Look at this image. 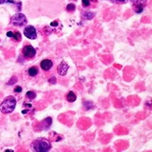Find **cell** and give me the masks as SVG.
<instances>
[{"instance_id": "cell-4", "label": "cell", "mask_w": 152, "mask_h": 152, "mask_svg": "<svg viewBox=\"0 0 152 152\" xmlns=\"http://www.w3.org/2000/svg\"><path fill=\"white\" fill-rule=\"evenodd\" d=\"M23 35H26L27 38L29 39H36L37 38V31H36L35 27L32 25L26 26L23 29Z\"/></svg>"}, {"instance_id": "cell-15", "label": "cell", "mask_w": 152, "mask_h": 152, "mask_svg": "<svg viewBox=\"0 0 152 152\" xmlns=\"http://www.w3.org/2000/svg\"><path fill=\"white\" fill-rule=\"evenodd\" d=\"M26 95V97L28 98L29 100H33V99H35V98H36V93H34V91H27Z\"/></svg>"}, {"instance_id": "cell-11", "label": "cell", "mask_w": 152, "mask_h": 152, "mask_svg": "<svg viewBox=\"0 0 152 152\" xmlns=\"http://www.w3.org/2000/svg\"><path fill=\"white\" fill-rule=\"evenodd\" d=\"M8 3H11V4H14L15 5V10L16 11H21L22 10V3L21 2H15V1H12V0H7Z\"/></svg>"}, {"instance_id": "cell-22", "label": "cell", "mask_w": 152, "mask_h": 152, "mask_svg": "<svg viewBox=\"0 0 152 152\" xmlns=\"http://www.w3.org/2000/svg\"><path fill=\"white\" fill-rule=\"evenodd\" d=\"M55 81H57V78H55V77L51 78L49 79V82H50L51 84H55Z\"/></svg>"}, {"instance_id": "cell-5", "label": "cell", "mask_w": 152, "mask_h": 152, "mask_svg": "<svg viewBox=\"0 0 152 152\" xmlns=\"http://www.w3.org/2000/svg\"><path fill=\"white\" fill-rule=\"evenodd\" d=\"M22 52L26 58H33L36 55V50L31 45H26L23 47Z\"/></svg>"}, {"instance_id": "cell-8", "label": "cell", "mask_w": 152, "mask_h": 152, "mask_svg": "<svg viewBox=\"0 0 152 152\" xmlns=\"http://www.w3.org/2000/svg\"><path fill=\"white\" fill-rule=\"evenodd\" d=\"M27 73H28V75L30 76V77H36V76L39 74V70L36 66H32L28 69Z\"/></svg>"}, {"instance_id": "cell-16", "label": "cell", "mask_w": 152, "mask_h": 152, "mask_svg": "<svg viewBox=\"0 0 152 152\" xmlns=\"http://www.w3.org/2000/svg\"><path fill=\"white\" fill-rule=\"evenodd\" d=\"M12 38L14 39L15 41H21V39H22L21 34H20L19 32H15V33H13V37H12Z\"/></svg>"}, {"instance_id": "cell-20", "label": "cell", "mask_w": 152, "mask_h": 152, "mask_svg": "<svg viewBox=\"0 0 152 152\" xmlns=\"http://www.w3.org/2000/svg\"><path fill=\"white\" fill-rule=\"evenodd\" d=\"M112 2L114 3H117V4H122V3H126L128 0H111Z\"/></svg>"}, {"instance_id": "cell-18", "label": "cell", "mask_w": 152, "mask_h": 152, "mask_svg": "<svg viewBox=\"0 0 152 152\" xmlns=\"http://www.w3.org/2000/svg\"><path fill=\"white\" fill-rule=\"evenodd\" d=\"M82 5L84 7H88L91 5L90 0H82Z\"/></svg>"}, {"instance_id": "cell-10", "label": "cell", "mask_w": 152, "mask_h": 152, "mask_svg": "<svg viewBox=\"0 0 152 152\" xmlns=\"http://www.w3.org/2000/svg\"><path fill=\"white\" fill-rule=\"evenodd\" d=\"M67 100H68V102H70V103H73V102L75 101L76 95H75V93H73V91H70V93L67 94Z\"/></svg>"}, {"instance_id": "cell-7", "label": "cell", "mask_w": 152, "mask_h": 152, "mask_svg": "<svg viewBox=\"0 0 152 152\" xmlns=\"http://www.w3.org/2000/svg\"><path fill=\"white\" fill-rule=\"evenodd\" d=\"M41 69L44 70V71L50 70L52 67H53V62H52L51 60H49V59L42 60L41 63Z\"/></svg>"}, {"instance_id": "cell-12", "label": "cell", "mask_w": 152, "mask_h": 152, "mask_svg": "<svg viewBox=\"0 0 152 152\" xmlns=\"http://www.w3.org/2000/svg\"><path fill=\"white\" fill-rule=\"evenodd\" d=\"M133 10L136 13L140 14L141 12H143L144 10V6L142 5H133Z\"/></svg>"}, {"instance_id": "cell-6", "label": "cell", "mask_w": 152, "mask_h": 152, "mask_svg": "<svg viewBox=\"0 0 152 152\" xmlns=\"http://www.w3.org/2000/svg\"><path fill=\"white\" fill-rule=\"evenodd\" d=\"M68 70H69V65L66 62H61L60 65L57 67V72L60 76H65L67 74Z\"/></svg>"}, {"instance_id": "cell-3", "label": "cell", "mask_w": 152, "mask_h": 152, "mask_svg": "<svg viewBox=\"0 0 152 152\" xmlns=\"http://www.w3.org/2000/svg\"><path fill=\"white\" fill-rule=\"evenodd\" d=\"M10 22H11V25L16 26V27H22V26L26 25L27 19H26L25 14H23L21 12H18V13L14 14L12 17H11Z\"/></svg>"}, {"instance_id": "cell-9", "label": "cell", "mask_w": 152, "mask_h": 152, "mask_svg": "<svg viewBox=\"0 0 152 152\" xmlns=\"http://www.w3.org/2000/svg\"><path fill=\"white\" fill-rule=\"evenodd\" d=\"M82 16H83V18L86 20H92L95 17V13L90 12V11H85V12H83Z\"/></svg>"}, {"instance_id": "cell-23", "label": "cell", "mask_w": 152, "mask_h": 152, "mask_svg": "<svg viewBox=\"0 0 152 152\" xmlns=\"http://www.w3.org/2000/svg\"><path fill=\"white\" fill-rule=\"evenodd\" d=\"M7 37H13V33L11 31H9L7 33Z\"/></svg>"}, {"instance_id": "cell-21", "label": "cell", "mask_w": 152, "mask_h": 152, "mask_svg": "<svg viewBox=\"0 0 152 152\" xmlns=\"http://www.w3.org/2000/svg\"><path fill=\"white\" fill-rule=\"evenodd\" d=\"M22 87H20V86H17V87H15V89H14V91L15 93H21L22 91Z\"/></svg>"}, {"instance_id": "cell-14", "label": "cell", "mask_w": 152, "mask_h": 152, "mask_svg": "<svg viewBox=\"0 0 152 152\" xmlns=\"http://www.w3.org/2000/svg\"><path fill=\"white\" fill-rule=\"evenodd\" d=\"M84 107H85V109H91L94 107V105L92 104V102H84Z\"/></svg>"}, {"instance_id": "cell-19", "label": "cell", "mask_w": 152, "mask_h": 152, "mask_svg": "<svg viewBox=\"0 0 152 152\" xmlns=\"http://www.w3.org/2000/svg\"><path fill=\"white\" fill-rule=\"evenodd\" d=\"M16 81H17V78H16V77H13V78H11L9 82H8V84H9V85H12V84H14Z\"/></svg>"}, {"instance_id": "cell-17", "label": "cell", "mask_w": 152, "mask_h": 152, "mask_svg": "<svg viewBox=\"0 0 152 152\" xmlns=\"http://www.w3.org/2000/svg\"><path fill=\"white\" fill-rule=\"evenodd\" d=\"M66 10L67 11H69V12H73V11L75 10V5L74 4H69V5L66 7Z\"/></svg>"}, {"instance_id": "cell-25", "label": "cell", "mask_w": 152, "mask_h": 152, "mask_svg": "<svg viewBox=\"0 0 152 152\" xmlns=\"http://www.w3.org/2000/svg\"><path fill=\"white\" fill-rule=\"evenodd\" d=\"M6 2H7V0H0V5H2V4L6 3Z\"/></svg>"}, {"instance_id": "cell-13", "label": "cell", "mask_w": 152, "mask_h": 152, "mask_svg": "<svg viewBox=\"0 0 152 152\" xmlns=\"http://www.w3.org/2000/svg\"><path fill=\"white\" fill-rule=\"evenodd\" d=\"M130 1L133 4V5H142L144 6L146 3L147 0H130Z\"/></svg>"}, {"instance_id": "cell-2", "label": "cell", "mask_w": 152, "mask_h": 152, "mask_svg": "<svg viewBox=\"0 0 152 152\" xmlns=\"http://www.w3.org/2000/svg\"><path fill=\"white\" fill-rule=\"evenodd\" d=\"M16 106V99L13 96H8L4 99V101L0 105V111L3 114H9L11 113Z\"/></svg>"}, {"instance_id": "cell-1", "label": "cell", "mask_w": 152, "mask_h": 152, "mask_svg": "<svg viewBox=\"0 0 152 152\" xmlns=\"http://www.w3.org/2000/svg\"><path fill=\"white\" fill-rule=\"evenodd\" d=\"M51 142L46 138H37L31 144V149L36 152H47L51 149Z\"/></svg>"}, {"instance_id": "cell-24", "label": "cell", "mask_w": 152, "mask_h": 152, "mask_svg": "<svg viewBox=\"0 0 152 152\" xmlns=\"http://www.w3.org/2000/svg\"><path fill=\"white\" fill-rule=\"evenodd\" d=\"M58 25V21H55L53 22H51V26H57Z\"/></svg>"}]
</instances>
